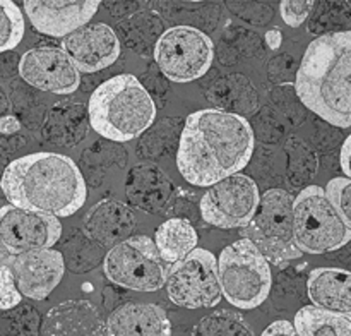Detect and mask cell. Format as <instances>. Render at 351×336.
<instances>
[{"label": "cell", "mask_w": 351, "mask_h": 336, "mask_svg": "<svg viewBox=\"0 0 351 336\" xmlns=\"http://www.w3.org/2000/svg\"><path fill=\"white\" fill-rule=\"evenodd\" d=\"M84 230L89 239L105 247H113L130 239L136 230V215L123 202L103 199L91 208L84 219Z\"/></svg>", "instance_id": "d6986e66"}, {"label": "cell", "mask_w": 351, "mask_h": 336, "mask_svg": "<svg viewBox=\"0 0 351 336\" xmlns=\"http://www.w3.org/2000/svg\"><path fill=\"white\" fill-rule=\"evenodd\" d=\"M339 163H341V170L345 171V175L351 178V134L346 137V141L343 143L341 154H339Z\"/></svg>", "instance_id": "4dcf8cb0"}, {"label": "cell", "mask_w": 351, "mask_h": 336, "mask_svg": "<svg viewBox=\"0 0 351 336\" xmlns=\"http://www.w3.org/2000/svg\"><path fill=\"white\" fill-rule=\"evenodd\" d=\"M103 271L112 283L136 291L160 290L168 278L156 243L144 235L113 245L103 261Z\"/></svg>", "instance_id": "ba28073f"}, {"label": "cell", "mask_w": 351, "mask_h": 336, "mask_svg": "<svg viewBox=\"0 0 351 336\" xmlns=\"http://www.w3.org/2000/svg\"><path fill=\"white\" fill-rule=\"evenodd\" d=\"M293 199L283 189H269L261 195L250 221L240 230L242 239L250 240L269 263L278 266L302 256L295 243Z\"/></svg>", "instance_id": "8992f818"}, {"label": "cell", "mask_w": 351, "mask_h": 336, "mask_svg": "<svg viewBox=\"0 0 351 336\" xmlns=\"http://www.w3.org/2000/svg\"><path fill=\"white\" fill-rule=\"evenodd\" d=\"M9 267L21 295L33 300H45L60 283L65 261L58 250L40 249L12 256Z\"/></svg>", "instance_id": "9a60e30c"}, {"label": "cell", "mask_w": 351, "mask_h": 336, "mask_svg": "<svg viewBox=\"0 0 351 336\" xmlns=\"http://www.w3.org/2000/svg\"><path fill=\"white\" fill-rule=\"evenodd\" d=\"M326 194L341 215L343 221L351 230V178L336 177L326 185Z\"/></svg>", "instance_id": "484cf974"}, {"label": "cell", "mask_w": 351, "mask_h": 336, "mask_svg": "<svg viewBox=\"0 0 351 336\" xmlns=\"http://www.w3.org/2000/svg\"><path fill=\"white\" fill-rule=\"evenodd\" d=\"M105 336H171V324L160 305L127 302L108 315Z\"/></svg>", "instance_id": "e0dca14e"}, {"label": "cell", "mask_w": 351, "mask_h": 336, "mask_svg": "<svg viewBox=\"0 0 351 336\" xmlns=\"http://www.w3.org/2000/svg\"><path fill=\"white\" fill-rule=\"evenodd\" d=\"M254 153V130L237 113L206 108L185 120L177 153L182 177L197 187L239 173Z\"/></svg>", "instance_id": "6da1fadb"}, {"label": "cell", "mask_w": 351, "mask_h": 336, "mask_svg": "<svg viewBox=\"0 0 351 336\" xmlns=\"http://www.w3.org/2000/svg\"><path fill=\"white\" fill-rule=\"evenodd\" d=\"M23 38V12L12 0H0V53L16 48Z\"/></svg>", "instance_id": "d4e9b609"}, {"label": "cell", "mask_w": 351, "mask_h": 336, "mask_svg": "<svg viewBox=\"0 0 351 336\" xmlns=\"http://www.w3.org/2000/svg\"><path fill=\"white\" fill-rule=\"evenodd\" d=\"M26 16L34 29L64 38L84 26L98 10L101 0H23Z\"/></svg>", "instance_id": "2e32d148"}, {"label": "cell", "mask_w": 351, "mask_h": 336, "mask_svg": "<svg viewBox=\"0 0 351 336\" xmlns=\"http://www.w3.org/2000/svg\"><path fill=\"white\" fill-rule=\"evenodd\" d=\"M10 324H12V329L19 336H38L41 329V319L36 309L24 305V307L17 309L14 312Z\"/></svg>", "instance_id": "4316f807"}, {"label": "cell", "mask_w": 351, "mask_h": 336, "mask_svg": "<svg viewBox=\"0 0 351 336\" xmlns=\"http://www.w3.org/2000/svg\"><path fill=\"white\" fill-rule=\"evenodd\" d=\"M17 129H19V123H17V120L14 117H3V119H0V132L9 134Z\"/></svg>", "instance_id": "d6a6232c"}, {"label": "cell", "mask_w": 351, "mask_h": 336, "mask_svg": "<svg viewBox=\"0 0 351 336\" xmlns=\"http://www.w3.org/2000/svg\"><path fill=\"white\" fill-rule=\"evenodd\" d=\"M192 336H254V333L237 312L216 311L194 326Z\"/></svg>", "instance_id": "cb8c5ba5"}, {"label": "cell", "mask_w": 351, "mask_h": 336, "mask_svg": "<svg viewBox=\"0 0 351 336\" xmlns=\"http://www.w3.org/2000/svg\"><path fill=\"white\" fill-rule=\"evenodd\" d=\"M266 41H267V45H269V48H273V50L280 48L281 41H283V36H281V31L278 29V27H273V29H271V31H267V33H266Z\"/></svg>", "instance_id": "1f68e13d"}, {"label": "cell", "mask_w": 351, "mask_h": 336, "mask_svg": "<svg viewBox=\"0 0 351 336\" xmlns=\"http://www.w3.org/2000/svg\"><path fill=\"white\" fill-rule=\"evenodd\" d=\"M315 0H281L280 12L285 24L290 27H298L305 23L312 12Z\"/></svg>", "instance_id": "83f0119b"}, {"label": "cell", "mask_w": 351, "mask_h": 336, "mask_svg": "<svg viewBox=\"0 0 351 336\" xmlns=\"http://www.w3.org/2000/svg\"><path fill=\"white\" fill-rule=\"evenodd\" d=\"M9 204L51 216H71L84 206L86 182L65 154L33 153L14 160L0 180Z\"/></svg>", "instance_id": "7a4b0ae2"}, {"label": "cell", "mask_w": 351, "mask_h": 336, "mask_svg": "<svg viewBox=\"0 0 351 336\" xmlns=\"http://www.w3.org/2000/svg\"><path fill=\"white\" fill-rule=\"evenodd\" d=\"M88 112L89 123L99 136L127 143L151 127L156 106L136 75L120 74L95 89Z\"/></svg>", "instance_id": "277c9868"}, {"label": "cell", "mask_w": 351, "mask_h": 336, "mask_svg": "<svg viewBox=\"0 0 351 336\" xmlns=\"http://www.w3.org/2000/svg\"><path fill=\"white\" fill-rule=\"evenodd\" d=\"M295 89L315 115L339 129L351 127V31L324 34L308 45Z\"/></svg>", "instance_id": "3957f363"}, {"label": "cell", "mask_w": 351, "mask_h": 336, "mask_svg": "<svg viewBox=\"0 0 351 336\" xmlns=\"http://www.w3.org/2000/svg\"><path fill=\"white\" fill-rule=\"evenodd\" d=\"M185 2H202V0H185Z\"/></svg>", "instance_id": "e575fe53"}, {"label": "cell", "mask_w": 351, "mask_h": 336, "mask_svg": "<svg viewBox=\"0 0 351 336\" xmlns=\"http://www.w3.org/2000/svg\"><path fill=\"white\" fill-rule=\"evenodd\" d=\"M10 254L7 252L5 250V247L2 245V242H0V266H2V264H7V266H9V263H10Z\"/></svg>", "instance_id": "836d02e7"}, {"label": "cell", "mask_w": 351, "mask_h": 336, "mask_svg": "<svg viewBox=\"0 0 351 336\" xmlns=\"http://www.w3.org/2000/svg\"><path fill=\"white\" fill-rule=\"evenodd\" d=\"M293 233L302 254L332 252L351 240V230L319 185H308L293 199Z\"/></svg>", "instance_id": "52a82bcc"}, {"label": "cell", "mask_w": 351, "mask_h": 336, "mask_svg": "<svg viewBox=\"0 0 351 336\" xmlns=\"http://www.w3.org/2000/svg\"><path fill=\"white\" fill-rule=\"evenodd\" d=\"M62 50L79 72L91 74L115 64L120 57V41L106 24H84L62 38Z\"/></svg>", "instance_id": "5bb4252c"}, {"label": "cell", "mask_w": 351, "mask_h": 336, "mask_svg": "<svg viewBox=\"0 0 351 336\" xmlns=\"http://www.w3.org/2000/svg\"><path fill=\"white\" fill-rule=\"evenodd\" d=\"M154 58L168 79L191 82L209 71L215 58L211 38L192 26H175L165 31L154 47Z\"/></svg>", "instance_id": "9c48e42d"}, {"label": "cell", "mask_w": 351, "mask_h": 336, "mask_svg": "<svg viewBox=\"0 0 351 336\" xmlns=\"http://www.w3.org/2000/svg\"><path fill=\"white\" fill-rule=\"evenodd\" d=\"M168 297L185 309L215 307L221 302L218 261L206 249H194L173 263L167 278Z\"/></svg>", "instance_id": "30bf717a"}, {"label": "cell", "mask_w": 351, "mask_h": 336, "mask_svg": "<svg viewBox=\"0 0 351 336\" xmlns=\"http://www.w3.org/2000/svg\"><path fill=\"white\" fill-rule=\"evenodd\" d=\"M259 187L250 177L233 173L216 182L201 199V215L218 228H242L259 206Z\"/></svg>", "instance_id": "8fae6325"}, {"label": "cell", "mask_w": 351, "mask_h": 336, "mask_svg": "<svg viewBox=\"0 0 351 336\" xmlns=\"http://www.w3.org/2000/svg\"><path fill=\"white\" fill-rule=\"evenodd\" d=\"M62 235L57 216L7 204L0 208V242L10 256L51 249Z\"/></svg>", "instance_id": "7c38bea8"}, {"label": "cell", "mask_w": 351, "mask_h": 336, "mask_svg": "<svg viewBox=\"0 0 351 336\" xmlns=\"http://www.w3.org/2000/svg\"><path fill=\"white\" fill-rule=\"evenodd\" d=\"M307 291L315 307L351 315V271L315 267L308 274Z\"/></svg>", "instance_id": "44dd1931"}, {"label": "cell", "mask_w": 351, "mask_h": 336, "mask_svg": "<svg viewBox=\"0 0 351 336\" xmlns=\"http://www.w3.org/2000/svg\"><path fill=\"white\" fill-rule=\"evenodd\" d=\"M218 278L223 297L243 311L264 304L273 287L269 261L247 239L237 240L221 250Z\"/></svg>", "instance_id": "5b68a950"}, {"label": "cell", "mask_w": 351, "mask_h": 336, "mask_svg": "<svg viewBox=\"0 0 351 336\" xmlns=\"http://www.w3.org/2000/svg\"><path fill=\"white\" fill-rule=\"evenodd\" d=\"M127 197L134 208L146 213H160L170 202L173 187L168 175L156 165H137L129 171L125 184Z\"/></svg>", "instance_id": "ffe728a7"}, {"label": "cell", "mask_w": 351, "mask_h": 336, "mask_svg": "<svg viewBox=\"0 0 351 336\" xmlns=\"http://www.w3.org/2000/svg\"><path fill=\"white\" fill-rule=\"evenodd\" d=\"M23 300V295L17 290L12 271L7 264L0 266V311H10Z\"/></svg>", "instance_id": "f1b7e54d"}, {"label": "cell", "mask_w": 351, "mask_h": 336, "mask_svg": "<svg viewBox=\"0 0 351 336\" xmlns=\"http://www.w3.org/2000/svg\"><path fill=\"white\" fill-rule=\"evenodd\" d=\"M261 336H300V335H298L297 329H295V326L291 324L290 321L281 319V321L271 322V324L264 329Z\"/></svg>", "instance_id": "f546056e"}, {"label": "cell", "mask_w": 351, "mask_h": 336, "mask_svg": "<svg viewBox=\"0 0 351 336\" xmlns=\"http://www.w3.org/2000/svg\"><path fill=\"white\" fill-rule=\"evenodd\" d=\"M154 243L165 263L184 259L197 245V232L184 218H171L161 223L154 235Z\"/></svg>", "instance_id": "7402d4cb"}, {"label": "cell", "mask_w": 351, "mask_h": 336, "mask_svg": "<svg viewBox=\"0 0 351 336\" xmlns=\"http://www.w3.org/2000/svg\"><path fill=\"white\" fill-rule=\"evenodd\" d=\"M19 74L27 84L55 95H69L79 88L81 72L62 48H31L21 57Z\"/></svg>", "instance_id": "4fadbf2b"}, {"label": "cell", "mask_w": 351, "mask_h": 336, "mask_svg": "<svg viewBox=\"0 0 351 336\" xmlns=\"http://www.w3.org/2000/svg\"><path fill=\"white\" fill-rule=\"evenodd\" d=\"M295 329L300 336H351V315L305 305L295 314Z\"/></svg>", "instance_id": "603a6c76"}, {"label": "cell", "mask_w": 351, "mask_h": 336, "mask_svg": "<svg viewBox=\"0 0 351 336\" xmlns=\"http://www.w3.org/2000/svg\"><path fill=\"white\" fill-rule=\"evenodd\" d=\"M41 336H105V322L88 300H67L45 315Z\"/></svg>", "instance_id": "ac0fdd59"}]
</instances>
